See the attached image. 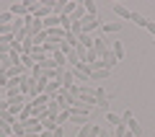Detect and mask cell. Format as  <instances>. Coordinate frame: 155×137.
<instances>
[{
	"mask_svg": "<svg viewBox=\"0 0 155 137\" xmlns=\"http://www.w3.org/2000/svg\"><path fill=\"white\" fill-rule=\"evenodd\" d=\"M72 75H75V83H80V85H88L91 80V65H85V62H78L75 67H70Z\"/></svg>",
	"mask_w": 155,
	"mask_h": 137,
	"instance_id": "6da1fadb",
	"label": "cell"
},
{
	"mask_svg": "<svg viewBox=\"0 0 155 137\" xmlns=\"http://www.w3.org/2000/svg\"><path fill=\"white\" fill-rule=\"evenodd\" d=\"M80 23H83V34H91V36H93V31H96V28H101V26H104L98 16H85Z\"/></svg>",
	"mask_w": 155,
	"mask_h": 137,
	"instance_id": "7a4b0ae2",
	"label": "cell"
},
{
	"mask_svg": "<svg viewBox=\"0 0 155 137\" xmlns=\"http://www.w3.org/2000/svg\"><path fill=\"white\" fill-rule=\"evenodd\" d=\"M91 122V114L88 111H78V109H70V124H88Z\"/></svg>",
	"mask_w": 155,
	"mask_h": 137,
	"instance_id": "3957f363",
	"label": "cell"
},
{
	"mask_svg": "<svg viewBox=\"0 0 155 137\" xmlns=\"http://www.w3.org/2000/svg\"><path fill=\"white\" fill-rule=\"evenodd\" d=\"M98 135H101V127L93 124V122H88V124H83L78 129V137H98Z\"/></svg>",
	"mask_w": 155,
	"mask_h": 137,
	"instance_id": "277c9868",
	"label": "cell"
},
{
	"mask_svg": "<svg viewBox=\"0 0 155 137\" xmlns=\"http://www.w3.org/2000/svg\"><path fill=\"white\" fill-rule=\"evenodd\" d=\"M93 49H96V55H106V52H109L111 49V42H109V39H104V36H96L93 39Z\"/></svg>",
	"mask_w": 155,
	"mask_h": 137,
	"instance_id": "5b68a950",
	"label": "cell"
},
{
	"mask_svg": "<svg viewBox=\"0 0 155 137\" xmlns=\"http://www.w3.org/2000/svg\"><path fill=\"white\" fill-rule=\"evenodd\" d=\"M114 16L122 18V21H129V18H132V11H129L124 3H114Z\"/></svg>",
	"mask_w": 155,
	"mask_h": 137,
	"instance_id": "8992f818",
	"label": "cell"
},
{
	"mask_svg": "<svg viewBox=\"0 0 155 137\" xmlns=\"http://www.w3.org/2000/svg\"><path fill=\"white\" fill-rule=\"evenodd\" d=\"M60 91H62V80H49V83H47V88H44V93L49 96V99H57Z\"/></svg>",
	"mask_w": 155,
	"mask_h": 137,
	"instance_id": "52a82bcc",
	"label": "cell"
},
{
	"mask_svg": "<svg viewBox=\"0 0 155 137\" xmlns=\"http://www.w3.org/2000/svg\"><path fill=\"white\" fill-rule=\"evenodd\" d=\"M65 36H67V31H62V28H52V31H47V39L49 42H65Z\"/></svg>",
	"mask_w": 155,
	"mask_h": 137,
	"instance_id": "ba28073f",
	"label": "cell"
},
{
	"mask_svg": "<svg viewBox=\"0 0 155 137\" xmlns=\"http://www.w3.org/2000/svg\"><path fill=\"white\" fill-rule=\"evenodd\" d=\"M23 124H26V132H34V135H39V132L44 129V127H41V122H39V119H34V116H31V119H26Z\"/></svg>",
	"mask_w": 155,
	"mask_h": 137,
	"instance_id": "9c48e42d",
	"label": "cell"
},
{
	"mask_svg": "<svg viewBox=\"0 0 155 137\" xmlns=\"http://www.w3.org/2000/svg\"><path fill=\"white\" fill-rule=\"evenodd\" d=\"M52 28H62L60 16H49V18H44V31H52Z\"/></svg>",
	"mask_w": 155,
	"mask_h": 137,
	"instance_id": "30bf717a",
	"label": "cell"
},
{
	"mask_svg": "<svg viewBox=\"0 0 155 137\" xmlns=\"http://www.w3.org/2000/svg\"><path fill=\"white\" fill-rule=\"evenodd\" d=\"M111 75L109 67H98V70H91V80H106Z\"/></svg>",
	"mask_w": 155,
	"mask_h": 137,
	"instance_id": "8fae6325",
	"label": "cell"
},
{
	"mask_svg": "<svg viewBox=\"0 0 155 137\" xmlns=\"http://www.w3.org/2000/svg\"><path fill=\"white\" fill-rule=\"evenodd\" d=\"M129 21H134V26H142V28H147L150 18H147V16H142V13H137V11H132V18H129Z\"/></svg>",
	"mask_w": 155,
	"mask_h": 137,
	"instance_id": "7c38bea8",
	"label": "cell"
},
{
	"mask_svg": "<svg viewBox=\"0 0 155 137\" xmlns=\"http://www.w3.org/2000/svg\"><path fill=\"white\" fill-rule=\"evenodd\" d=\"M122 26H124L122 21H109V23H104L101 28H104L106 34H119V31H122Z\"/></svg>",
	"mask_w": 155,
	"mask_h": 137,
	"instance_id": "4fadbf2b",
	"label": "cell"
},
{
	"mask_svg": "<svg viewBox=\"0 0 155 137\" xmlns=\"http://www.w3.org/2000/svg\"><path fill=\"white\" fill-rule=\"evenodd\" d=\"M106 124H111V129H114V127L124 124V119H122V114H114V111H109V114H106Z\"/></svg>",
	"mask_w": 155,
	"mask_h": 137,
	"instance_id": "5bb4252c",
	"label": "cell"
},
{
	"mask_svg": "<svg viewBox=\"0 0 155 137\" xmlns=\"http://www.w3.org/2000/svg\"><path fill=\"white\" fill-rule=\"evenodd\" d=\"M101 62H104V65L106 67H109V70H114V65H116V62H119V60H116V57H114V52H106V55H101Z\"/></svg>",
	"mask_w": 155,
	"mask_h": 137,
	"instance_id": "9a60e30c",
	"label": "cell"
},
{
	"mask_svg": "<svg viewBox=\"0 0 155 137\" xmlns=\"http://www.w3.org/2000/svg\"><path fill=\"white\" fill-rule=\"evenodd\" d=\"M28 55H31V60L36 62V65H39V62H44V60H47V55H44V49H41V47H34V49L28 52Z\"/></svg>",
	"mask_w": 155,
	"mask_h": 137,
	"instance_id": "2e32d148",
	"label": "cell"
},
{
	"mask_svg": "<svg viewBox=\"0 0 155 137\" xmlns=\"http://www.w3.org/2000/svg\"><path fill=\"white\" fill-rule=\"evenodd\" d=\"M111 135H114V137H132V132H129L127 124H119V127H114V129H111Z\"/></svg>",
	"mask_w": 155,
	"mask_h": 137,
	"instance_id": "e0dca14e",
	"label": "cell"
},
{
	"mask_svg": "<svg viewBox=\"0 0 155 137\" xmlns=\"http://www.w3.org/2000/svg\"><path fill=\"white\" fill-rule=\"evenodd\" d=\"M93 39L96 36H91V34H80V36H78V44H83L85 49H93Z\"/></svg>",
	"mask_w": 155,
	"mask_h": 137,
	"instance_id": "ac0fdd59",
	"label": "cell"
},
{
	"mask_svg": "<svg viewBox=\"0 0 155 137\" xmlns=\"http://www.w3.org/2000/svg\"><path fill=\"white\" fill-rule=\"evenodd\" d=\"M41 127H44L47 132H54L57 129V119L54 116H44V119H41Z\"/></svg>",
	"mask_w": 155,
	"mask_h": 137,
	"instance_id": "d6986e66",
	"label": "cell"
},
{
	"mask_svg": "<svg viewBox=\"0 0 155 137\" xmlns=\"http://www.w3.org/2000/svg\"><path fill=\"white\" fill-rule=\"evenodd\" d=\"M111 52H114L116 60H122V57H124V44L122 42H111Z\"/></svg>",
	"mask_w": 155,
	"mask_h": 137,
	"instance_id": "ffe728a7",
	"label": "cell"
},
{
	"mask_svg": "<svg viewBox=\"0 0 155 137\" xmlns=\"http://www.w3.org/2000/svg\"><path fill=\"white\" fill-rule=\"evenodd\" d=\"M83 8H85L88 16H98V5H96L93 0H83Z\"/></svg>",
	"mask_w": 155,
	"mask_h": 137,
	"instance_id": "44dd1931",
	"label": "cell"
},
{
	"mask_svg": "<svg viewBox=\"0 0 155 137\" xmlns=\"http://www.w3.org/2000/svg\"><path fill=\"white\" fill-rule=\"evenodd\" d=\"M67 122H70V109H62L60 114H57V127H65Z\"/></svg>",
	"mask_w": 155,
	"mask_h": 137,
	"instance_id": "7402d4cb",
	"label": "cell"
},
{
	"mask_svg": "<svg viewBox=\"0 0 155 137\" xmlns=\"http://www.w3.org/2000/svg\"><path fill=\"white\" fill-rule=\"evenodd\" d=\"M124 124L129 127V132H132V137H140V135H142V127L137 124V119H132V122H124Z\"/></svg>",
	"mask_w": 155,
	"mask_h": 137,
	"instance_id": "603a6c76",
	"label": "cell"
},
{
	"mask_svg": "<svg viewBox=\"0 0 155 137\" xmlns=\"http://www.w3.org/2000/svg\"><path fill=\"white\" fill-rule=\"evenodd\" d=\"M78 5H80L78 0H67V3H65V13H62V16H72V13L78 11Z\"/></svg>",
	"mask_w": 155,
	"mask_h": 137,
	"instance_id": "cb8c5ba5",
	"label": "cell"
},
{
	"mask_svg": "<svg viewBox=\"0 0 155 137\" xmlns=\"http://www.w3.org/2000/svg\"><path fill=\"white\" fill-rule=\"evenodd\" d=\"M96 109H101V111H106V114H109V111H111L109 99H96Z\"/></svg>",
	"mask_w": 155,
	"mask_h": 137,
	"instance_id": "d4e9b609",
	"label": "cell"
},
{
	"mask_svg": "<svg viewBox=\"0 0 155 137\" xmlns=\"http://www.w3.org/2000/svg\"><path fill=\"white\" fill-rule=\"evenodd\" d=\"M8 23H13V13L11 11H3V13H0V26H8Z\"/></svg>",
	"mask_w": 155,
	"mask_h": 137,
	"instance_id": "484cf974",
	"label": "cell"
},
{
	"mask_svg": "<svg viewBox=\"0 0 155 137\" xmlns=\"http://www.w3.org/2000/svg\"><path fill=\"white\" fill-rule=\"evenodd\" d=\"M13 135L23 137V135H26V124H23V122H16V124H13Z\"/></svg>",
	"mask_w": 155,
	"mask_h": 137,
	"instance_id": "4316f807",
	"label": "cell"
},
{
	"mask_svg": "<svg viewBox=\"0 0 155 137\" xmlns=\"http://www.w3.org/2000/svg\"><path fill=\"white\" fill-rule=\"evenodd\" d=\"M65 3L67 0H54V16H62L65 13Z\"/></svg>",
	"mask_w": 155,
	"mask_h": 137,
	"instance_id": "83f0119b",
	"label": "cell"
},
{
	"mask_svg": "<svg viewBox=\"0 0 155 137\" xmlns=\"http://www.w3.org/2000/svg\"><path fill=\"white\" fill-rule=\"evenodd\" d=\"M23 28H26V21H23V18H13V31H23Z\"/></svg>",
	"mask_w": 155,
	"mask_h": 137,
	"instance_id": "f1b7e54d",
	"label": "cell"
},
{
	"mask_svg": "<svg viewBox=\"0 0 155 137\" xmlns=\"http://www.w3.org/2000/svg\"><path fill=\"white\" fill-rule=\"evenodd\" d=\"M31 78H34V80H41V78H44V70H41L39 65H34L31 67Z\"/></svg>",
	"mask_w": 155,
	"mask_h": 137,
	"instance_id": "f546056e",
	"label": "cell"
},
{
	"mask_svg": "<svg viewBox=\"0 0 155 137\" xmlns=\"http://www.w3.org/2000/svg\"><path fill=\"white\" fill-rule=\"evenodd\" d=\"M67 62H70V67H75L78 62H80V57H78V52H75V49H72L70 55H67Z\"/></svg>",
	"mask_w": 155,
	"mask_h": 137,
	"instance_id": "4dcf8cb0",
	"label": "cell"
},
{
	"mask_svg": "<svg viewBox=\"0 0 155 137\" xmlns=\"http://www.w3.org/2000/svg\"><path fill=\"white\" fill-rule=\"evenodd\" d=\"M52 137H65V127H57V129L52 132Z\"/></svg>",
	"mask_w": 155,
	"mask_h": 137,
	"instance_id": "1f68e13d",
	"label": "cell"
},
{
	"mask_svg": "<svg viewBox=\"0 0 155 137\" xmlns=\"http://www.w3.org/2000/svg\"><path fill=\"white\" fill-rule=\"evenodd\" d=\"M122 119H124V122H132V119H134V114H132V111L127 109V111H124V114H122Z\"/></svg>",
	"mask_w": 155,
	"mask_h": 137,
	"instance_id": "d6a6232c",
	"label": "cell"
},
{
	"mask_svg": "<svg viewBox=\"0 0 155 137\" xmlns=\"http://www.w3.org/2000/svg\"><path fill=\"white\" fill-rule=\"evenodd\" d=\"M96 99H106V91H104V88H96Z\"/></svg>",
	"mask_w": 155,
	"mask_h": 137,
	"instance_id": "836d02e7",
	"label": "cell"
},
{
	"mask_svg": "<svg viewBox=\"0 0 155 137\" xmlns=\"http://www.w3.org/2000/svg\"><path fill=\"white\" fill-rule=\"evenodd\" d=\"M147 31L153 34V39H155V21H150V23H147Z\"/></svg>",
	"mask_w": 155,
	"mask_h": 137,
	"instance_id": "e575fe53",
	"label": "cell"
},
{
	"mask_svg": "<svg viewBox=\"0 0 155 137\" xmlns=\"http://www.w3.org/2000/svg\"><path fill=\"white\" fill-rule=\"evenodd\" d=\"M0 111H8V101H5V99L0 101Z\"/></svg>",
	"mask_w": 155,
	"mask_h": 137,
	"instance_id": "d590c367",
	"label": "cell"
},
{
	"mask_svg": "<svg viewBox=\"0 0 155 137\" xmlns=\"http://www.w3.org/2000/svg\"><path fill=\"white\" fill-rule=\"evenodd\" d=\"M39 137H52V132H47V129H41V132H39Z\"/></svg>",
	"mask_w": 155,
	"mask_h": 137,
	"instance_id": "8d00e7d4",
	"label": "cell"
},
{
	"mask_svg": "<svg viewBox=\"0 0 155 137\" xmlns=\"http://www.w3.org/2000/svg\"><path fill=\"white\" fill-rule=\"evenodd\" d=\"M0 101H3V96H0Z\"/></svg>",
	"mask_w": 155,
	"mask_h": 137,
	"instance_id": "74e56055",
	"label": "cell"
},
{
	"mask_svg": "<svg viewBox=\"0 0 155 137\" xmlns=\"http://www.w3.org/2000/svg\"><path fill=\"white\" fill-rule=\"evenodd\" d=\"M11 137H16V135H11Z\"/></svg>",
	"mask_w": 155,
	"mask_h": 137,
	"instance_id": "f35d334b",
	"label": "cell"
}]
</instances>
